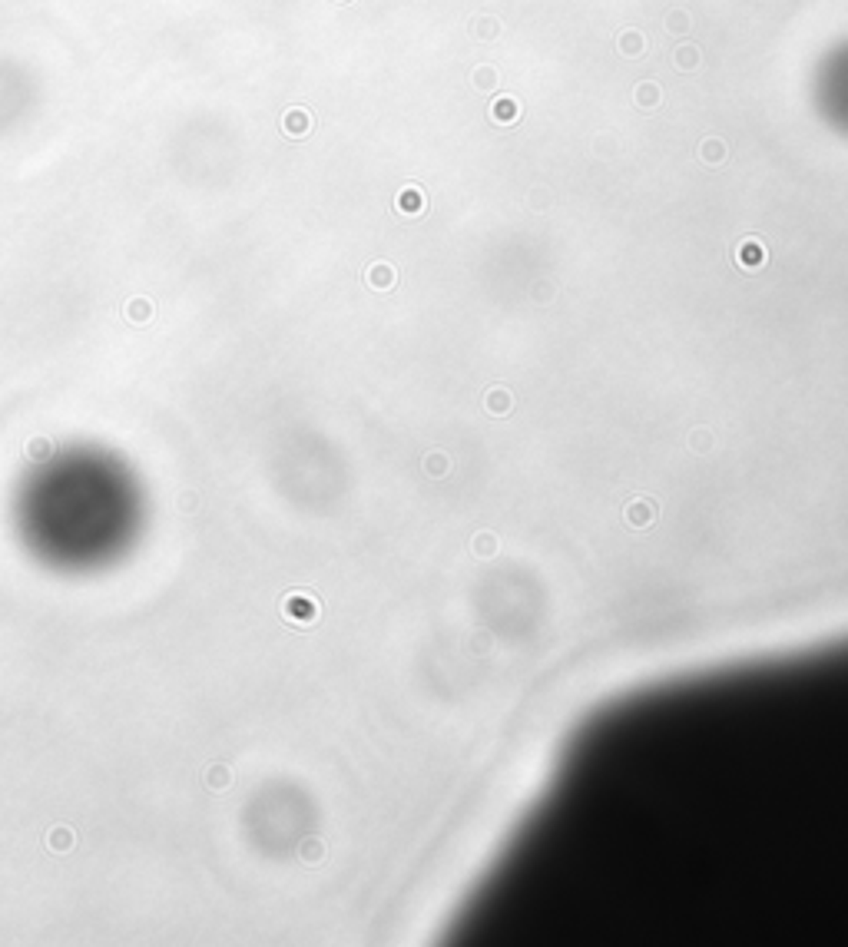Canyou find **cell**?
Wrapping results in <instances>:
<instances>
[{
	"label": "cell",
	"instance_id": "6da1fadb",
	"mask_svg": "<svg viewBox=\"0 0 848 947\" xmlns=\"http://www.w3.org/2000/svg\"><path fill=\"white\" fill-rule=\"evenodd\" d=\"M816 103L832 130L848 133V44L828 50L816 73Z\"/></svg>",
	"mask_w": 848,
	"mask_h": 947
}]
</instances>
